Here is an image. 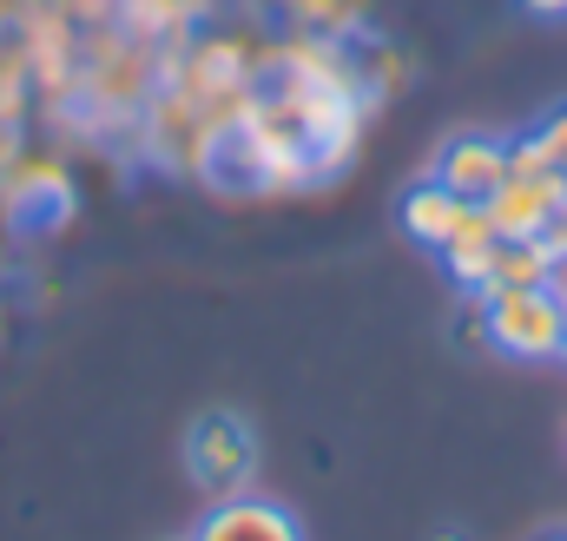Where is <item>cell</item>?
<instances>
[{
    "label": "cell",
    "instance_id": "cell-1",
    "mask_svg": "<svg viewBox=\"0 0 567 541\" xmlns=\"http://www.w3.org/2000/svg\"><path fill=\"white\" fill-rule=\"evenodd\" d=\"M482 337L488 350H502L508 364H555L561 357L567 310L548 284H522V290H482Z\"/></svg>",
    "mask_w": 567,
    "mask_h": 541
},
{
    "label": "cell",
    "instance_id": "cell-2",
    "mask_svg": "<svg viewBox=\"0 0 567 541\" xmlns=\"http://www.w3.org/2000/svg\"><path fill=\"white\" fill-rule=\"evenodd\" d=\"M185 476L218 502V496H245L258 482V429L238 409H205L185 429Z\"/></svg>",
    "mask_w": 567,
    "mask_h": 541
},
{
    "label": "cell",
    "instance_id": "cell-3",
    "mask_svg": "<svg viewBox=\"0 0 567 541\" xmlns=\"http://www.w3.org/2000/svg\"><path fill=\"white\" fill-rule=\"evenodd\" d=\"M429 178H435L442 192H455L462 205H488V198L502 192V178H508V139H502V133H455V139H442V152H435Z\"/></svg>",
    "mask_w": 567,
    "mask_h": 541
},
{
    "label": "cell",
    "instance_id": "cell-4",
    "mask_svg": "<svg viewBox=\"0 0 567 541\" xmlns=\"http://www.w3.org/2000/svg\"><path fill=\"white\" fill-rule=\"evenodd\" d=\"M185 541H303V522L284 502L245 489V496H218Z\"/></svg>",
    "mask_w": 567,
    "mask_h": 541
},
{
    "label": "cell",
    "instance_id": "cell-5",
    "mask_svg": "<svg viewBox=\"0 0 567 541\" xmlns=\"http://www.w3.org/2000/svg\"><path fill=\"white\" fill-rule=\"evenodd\" d=\"M468 218V205L455 198V192H442L435 178H416L410 192H403V205H396V225H403V238L410 245H423V252H442L449 238H455V225Z\"/></svg>",
    "mask_w": 567,
    "mask_h": 541
},
{
    "label": "cell",
    "instance_id": "cell-6",
    "mask_svg": "<svg viewBox=\"0 0 567 541\" xmlns=\"http://www.w3.org/2000/svg\"><path fill=\"white\" fill-rule=\"evenodd\" d=\"M495 245H502V238H495L488 212H482V205H468V218L455 225V238H449V245H442L435 258H442V270H449V284H455V290H468V297H475V290L488 284Z\"/></svg>",
    "mask_w": 567,
    "mask_h": 541
},
{
    "label": "cell",
    "instance_id": "cell-7",
    "mask_svg": "<svg viewBox=\"0 0 567 541\" xmlns=\"http://www.w3.org/2000/svg\"><path fill=\"white\" fill-rule=\"evenodd\" d=\"M555 258H561V252H555V238H502L482 290H522V284H548ZM482 290H475V297H482Z\"/></svg>",
    "mask_w": 567,
    "mask_h": 541
},
{
    "label": "cell",
    "instance_id": "cell-8",
    "mask_svg": "<svg viewBox=\"0 0 567 541\" xmlns=\"http://www.w3.org/2000/svg\"><path fill=\"white\" fill-rule=\"evenodd\" d=\"M528 139H535V145H542V152H548V159L567 172V100H555V106L528 126Z\"/></svg>",
    "mask_w": 567,
    "mask_h": 541
},
{
    "label": "cell",
    "instance_id": "cell-9",
    "mask_svg": "<svg viewBox=\"0 0 567 541\" xmlns=\"http://www.w3.org/2000/svg\"><path fill=\"white\" fill-rule=\"evenodd\" d=\"M522 13H535V20H567V0H522Z\"/></svg>",
    "mask_w": 567,
    "mask_h": 541
},
{
    "label": "cell",
    "instance_id": "cell-10",
    "mask_svg": "<svg viewBox=\"0 0 567 541\" xmlns=\"http://www.w3.org/2000/svg\"><path fill=\"white\" fill-rule=\"evenodd\" d=\"M548 290L561 297V310H567V252H561V258H555V270H548Z\"/></svg>",
    "mask_w": 567,
    "mask_h": 541
},
{
    "label": "cell",
    "instance_id": "cell-11",
    "mask_svg": "<svg viewBox=\"0 0 567 541\" xmlns=\"http://www.w3.org/2000/svg\"><path fill=\"white\" fill-rule=\"evenodd\" d=\"M555 364H567V330H561V357H555Z\"/></svg>",
    "mask_w": 567,
    "mask_h": 541
},
{
    "label": "cell",
    "instance_id": "cell-12",
    "mask_svg": "<svg viewBox=\"0 0 567 541\" xmlns=\"http://www.w3.org/2000/svg\"><path fill=\"white\" fill-rule=\"evenodd\" d=\"M542 541H567V535H542Z\"/></svg>",
    "mask_w": 567,
    "mask_h": 541
}]
</instances>
